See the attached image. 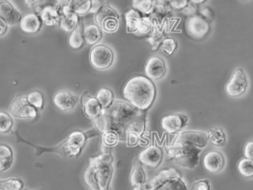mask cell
I'll use <instances>...</instances> for the list:
<instances>
[{
	"label": "cell",
	"instance_id": "obj_1",
	"mask_svg": "<svg viewBox=\"0 0 253 190\" xmlns=\"http://www.w3.org/2000/svg\"><path fill=\"white\" fill-rule=\"evenodd\" d=\"M144 115L145 111L138 110L125 101L115 100L109 107L103 108L102 113L93 120L100 132L115 131L120 136L122 133L126 134L128 126Z\"/></svg>",
	"mask_w": 253,
	"mask_h": 190
},
{
	"label": "cell",
	"instance_id": "obj_2",
	"mask_svg": "<svg viewBox=\"0 0 253 190\" xmlns=\"http://www.w3.org/2000/svg\"><path fill=\"white\" fill-rule=\"evenodd\" d=\"M156 89L153 82L142 75L130 77L123 87L124 98L134 108L146 111L154 102Z\"/></svg>",
	"mask_w": 253,
	"mask_h": 190
},
{
	"label": "cell",
	"instance_id": "obj_3",
	"mask_svg": "<svg viewBox=\"0 0 253 190\" xmlns=\"http://www.w3.org/2000/svg\"><path fill=\"white\" fill-rule=\"evenodd\" d=\"M112 156L102 154L90 160L85 179L91 190H108L112 176Z\"/></svg>",
	"mask_w": 253,
	"mask_h": 190
},
{
	"label": "cell",
	"instance_id": "obj_4",
	"mask_svg": "<svg viewBox=\"0 0 253 190\" xmlns=\"http://www.w3.org/2000/svg\"><path fill=\"white\" fill-rule=\"evenodd\" d=\"M168 155L173 157L176 162L186 168L193 169L199 162V155L201 148L190 143H174L166 146Z\"/></svg>",
	"mask_w": 253,
	"mask_h": 190
},
{
	"label": "cell",
	"instance_id": "obj_5",
	"mask_svg": "<svg viewBox=\"0 0 253 190\" xmlns=\"http://www.w3.org/2000/svg\"><path fill=\"white\" fill-rule=\"evenodd\" d=\"M97 26L106 33H114L119 28V15L110 5H103L95 13Z\"/></svg>",
	"mask_w": 253,
	"mask_h": 190
},
{
	"label": "cell",
	"instance_id": "obj_6",
	"mask_svg": "<svg viewBox=\"0 0 253 190\" xmlns=\"http://www.w3.org/2000/svg\"><path fill=\"white\" fill-rule=\"evenodd\" d=\"M91 65L99 70L109 68L114 61V53L112 49L105 45L95 46L89 54Z\"/></svg>",
	"mask_w": 253,
	"mask_h": 190
},
{
	"label": "cell",
	"instance_id": "obj_7",
	"mask_svg": "<svg viewBox=\"0 0 253 190\" xmlns=\"http://www.w3.org/2000/svg\"><path fill=\"white\" fill-rule=\"evenodd\" d=\"M9 114L20 119H35L38 116L37 109L29 103L27 96L24 95H19L13 100Z\"/></svg>",
	"mask_w": 253,
	"mask_h": 190
},
{
	"label": "cell",
	"instance_id": "obj_8",
	"mask_svg": "<svg viewBox=\"0 0 253 190\" xmlns=\"http://www.w3.org/2000/svg\"><path fill=\"white\" fill-rule=\"evenodd\" d=\"M185 28L187 34L191 38L195 40H202L208 35L210 31V24L203 17L196 15L187 20Z\"/></svg>",
	"mask_w": 253,
	"mask_h": 190
},
{
	"label": "cell",
	"instance_id": "obj_9",
	"mask_svg": "<svg viewBox=\"0 0 253 190\" xmlns=\"http://www.w3.org/2000/svg\"><path fill=\"white\" fill-rule=\"evenodd\" d=\"M247 88V79L241 68L236 69L231 75L229 81L225 84V92L230 97L242 95Z\"/></svg>",
	"mask_w": 253,
	"mask_h": 190
},
{
	"label": "cell",
	"instance_id": "obj_10",
	"mask_svg": "<svg viewBox=\"0 0 253 190\" xmlns=\"http://www.w3.org/2000/svg\"><path fill=\"white\" fill-rule=\"evenodd\" d=\"M208 135L199 131H184L180 133L173 141L174 143H190L199 148H203L208 143Z\"/></svg>",
	"mask_w": 253,
	"mask_h": 190
},
{
	"label": "cell",
	"instance_id": "obj_11",
	"mask_svg": "<svg viewBox=\"0 0 253 190\" xmlns=\"http://www.w3.org/2000/svg\"><path fill=\"white\" fill-rule=\"evenodd\" d=\"M162 149L156 145H150L138 154V161L146 166L157 167L162 160Z\"/></svg>",
	"mask_w": 253,
	"mask_h": 190
},
{
	"label": "cell",
	"instance_id": "obj_12",
	"mask_svg": "<svg viewBox=\"0 0 253 190\" xmlns=\"http://www.w3.org/2000/svg\"><path fill=\"white\" fill-rule=\"evenodd\" d=\"M144 72L146 74V77L150 80H156L160 79L164 76L166 72V66L164 61L157 56H151L146 61Z\"/></svg>",
	"mask_w": 253,
	"mask_h": 190
},
{
	"label": "cell",
	"instance_id": "obj_13",
	"mask_svg": "<svg viewBox=\"0 0 253 190\" xmlns=\"http://www.w3.org/2000/svg\"><path fill=\"white\" fill-rule=\"evenodd\" d=\"M188 123V118L184 115H169L161 120L162 129L168 134L178 133Z\"/></svg>",
	"mask_w": 253,
	"mask_h": 190
},
{
	"label": "cell",
	"instance_id": "obj_14",
	"mask_svg": "<svg viewBox=\"0 0 253 190\" xmlns=\"http://www.w3.org/2000/svg\"><path fill=\"white\" fill-rule=\"evenodd\" d=\"M174 176H180L179 171H177L175 168H169L165 169L159 172V174L155 177H153L149 182L144 183L138 188H134V190H156L158 187H160L166 180H168L171 177Z\"/></svg>",
	"mask_w": 253,
	"mask_h": 190
},
{
	"label": "cell",
	"instance_id": "obj_15",
	"mask_svg": "<svg viewBox=\"0 0 253 190\" xmlns=\"http://www.w3.org/2000/svg\"><path fill=\"white\" fill-rule=\"evenodd\" d=\"M79 24V16L71 11L68 6L61 8L59 27L65 32L74 31Z\"/></svg>",
	"mask_w": 253,
	"mask_h": 190
},
{
	"label": "cell",
	"instance_id": "obj_16",
	"mask_svg": "<svg viewBox=\"0 0 253 190\" xmlns=\"http://www.w3.org/2000/svg\"><path fill=\"white\" fill-rule=\"evenodd\" d=\"M52 100L53 104L62 111H68L73 109L78 102V98L67 91H59L55 93Z\"/></svg>",
	"mask_w": 253,
	"mask_h": 190
},
{
	"label": "cell",
	"instance_id": "obj_17",
	"mask_svg": "<svg viewBox=\"0 0 253 190\" xmlns=\"http://www.w3.org/2000/svg\"><path fill=\"white\" fill-rule=\"evenodd\" d=\"M42 20L41 18L35 14H27L20 20V28L26 34H35L39 32L42 28Z\"/></svg>",
	"mask_w": 253,
	"mask_h": 190
},
{
	"label": "cell",
	"instance_id": "obj_18",
	"mask_svg": "<svg viewBox=\"0 0 253 190\" xmlns=\"http://www.w3.org/2000/svg\"><path fill=\"white\" fill-rule=\"evenodd\" d=\"M0 18H2L7 25H14L21 20V14L14 8V6L7 0H0Z\"/></svg>",
	"mask_w": 253,
	"mask_h": 190
},
{
	"label": "cell",
	"instance_id": "obj_19",
	"mask_svg": "<svg viewBox=\"0 0 253 190\" xmlns=\"http://www.w3.org/2000/svg\"><path fill=\"white\" fill-rule=\"evenodd\" d=\"M203 163L205 168L210 172H217L223 167L224 158L218 151H210L204 156Z\"/></svg>",
	"mask_w": 253,
	"mask_h": 190
},
{
	"label": "cell",
	"instance_id": "obj_20",
	"mask_svg": "<svg viewBox=\"0 0 253 190\" xmlns=\"http://www.w3.org/2000/svg\"><path fill=\"white\" fill-rule=\"evenodd\" d=\"M82 106H83L85 115L92 120L98 117L103 110V107L101 106L97 98L88 96V95H84L82 97Z\"/></svg>",
	"mask_w": 253,
	"mask_h": 190
},
{
	"label": "cell",
	"instance_id": "obj_21",
	"mask_svg": "<svg viewBox=\"0 0 253 190\" xmlns=\"http://www.w3.org/2000/svg\"><path fill=\"white\" fill-rule=\"evenodd\" d=\"M41 20L44 25L49 27L59 26L60 12L57 6L48 5L43 7L41 11Z\"/></svg>",
	"mask_w": 253,
	"mask_h": 190
},
{
	"label": "cell",
	"instance_id": "obj_22",
	"mask_svg": "<svg viewBox=\"0 0 253 190\" xmlns=\"http://www.w3.org/2000/svg\"><path fill=\"white\" fill-rule=\"evenodd\" d=\"M86 137L81 132L72 133L66 142V150L69 155H77L80 153L82 146L84 145Z\"/></svg>",
	"mask_w": 253,
	"mask_h": 190
},
{
	"label": "cell",
	"instance_id": "obj_23",
	"mask_svg": "<svg viewBox=\"0 0 253 190\" xmlns=\"http://www.w3.org/2000/svg\"><path fill=\"white\" fill-rule=\"evenodd\" d=\"M84 41L89 45H95L102 38V30L97 25H88L83 29Z\"/></svg>",
	"mask_w": 253,
	"mask_h": 190
},
{
	"label": "cell",
	"instance_id": "obj_24",
	"mask_svg": "<svg viewBox=\"0 0 253 190\" xmlns=\"http://www.w3.org/2000/svg\"><path fill=\"white\" fill-rule=\"evenodd\" d=\"M125 19L126 23V31L128 33L137 32V28L141 19L140 13L134 9H130L125 14Z\"/></svg>",
	"mask_w": 253,
	"mask_h": 190
},
{
	"label": "cell",
	"instance_id": "obj_25",
	"mask_svg": "<svg viewBox=\"0 0 253 190\" xmlns=\"http://www.w3.org/2000/svg\"><path fill=\"white\" fill-rule=\"evenodd\" d=\"M145 180H146L145 172H144L140 162L138 161V163L134 164V167L130 174V184L133 187V189L138 188L145 183Z\"/></svg>",
	"mask_w": 253,
	"mask_h": 190
},
{
	"label": "cell",
	"instance_id": "obj_26",
	"mask_svg": "<svg viewBox=\"0 0 253 190\" xmlns=\"http://www.w3.org/2000/svg\"><path fill=\"white\" fill-rule=\"evenodd\" d=\"M13 161V152L10 146L0 144V171L9 169Z\"/></svg>",
	"mask_w": 253,
	"mask_h": 190
},
{
	"label": "cell",
	"instance_id": "obj_27",
	"mask_svg": "<svg viewBox=\"0 0 253 190\" xmlns=\"http://www.w3.org/2000/svg\"><path fill=\"white\" fill-rule=\"evenodd\" d=\"M71 11L79 15H85L90 12L91 0H70L67 5Z\"/></svg>",
	"mask_w": 253,
	"mask_h": 190
},
{
	"label": "cell",
	"instance_id": "obj_28",
	"mask_svg": "<svg viewBox=\"0 0 253 190\" xmlns=\"http://www.w3.org/2000/svg\"><path fill=\"white\" fill-rule=\"evenodd\" d=\"M156 190H188V188L182 181L181 176H174L166 180Z\"/></svg>",
	"mask_w": 253,
	"mask_h": 190
},
{
	"label": "cell",
	"instance_id": "obj_29",
	"mask_svg": "<svg viewBox=\"0 0 253 190\" xmlns=\"http://www.w3.org/2000/svg\"><path fill=\"white\" fill-rule=\"evenodd\" d=\"M84 42L85 41H84V37H83L82 27L80 25H78L77 28L71 32V35L69 36V39H68V44L72 48L77 49V48H82V46L84 45Z\"/></svg>",
	"mask_w": 253,
	"mask_h": 190
},
{
	"label": "cell",
	"instance_id": "obj_30",
	"mask_svg": "<svg viewBox=\"0 0 253 190\" xmlns=\"http://www.w3.org/2000/svg\"><path fill=\"white\" fill-rule=\"evenodd\" d=\"M132 7L134 10L149 15L154 11L153 0H132Z\"/></svg>",
	"mask_w": 253,
	"mask_h": 190
},
{
	"label": "cell",
	"instance_id": "obj_31",
	"mask_svg": "<svg viewBox=\"0 0 253 190\" xmlns=\"http://www.w3.org/2000/svg\"><path fill=\"white\" fill-rule=\"evenodd\" d=\"M208 140L212 144L217 145V146H223L226 142L225 135H224L223 131L220 129H217V128L211 130V132L208 135Z\"/></svg>",
	"mask_w": 253,
	"mask_h": 190
},
{
	"label": "cell",
	"instance_id": "obj_32",
	"mask_svg": "<svg viewBox=\"0 0 253 190\" xmlns=\"http://www.w3.org/2000/svg\"><path fill=\"white\" fill-rule=\"evenodd\" d=\"M96 98H97V100L99 101V103L101 104V106L103 108L109 107L112 104V102L114 101L113 92L108 88H101L97 92Z\"/></svg>",
	"mask_w": 253,
	"mask_h": 190
},
{
	"label": "cell",
	"instance_id": "obj_33",
	"mask_svg": "<svg viewBox=\"0 0 253 190\" xmlns=\"http://www.w3.org/2000/svg\"><path fill=\"white\" fill-rule=\"evenodd\" d=\"M23 181L18 178L0 180V190H23Z\"/></svg>",
	"mask_w": 253,
	"mask_h": 190
},
{
	"label": "cell",
	"instance_id": "obj_34",
	"mask_svg": "<svg viewBox=\"0 0 253 190\" xmlns=\"http://www.w3.org/2000/svg\"><path fill=\"white\" fill-rule=\"evenodd\" d=\"M237 169L239 173L245 177L253 176V160L249 158H242L238 161Z\"/></svg>",
	"mask_w": 253,
	"mask_h": 190
},
{
	"label": "cell",
	"instance_id": "obj_35",
	"mask_svg": "<svg viewBox=\"0 0 253 190\" xmlns=\"http://www.w3.org/2000/svg\"><path fill=\"white\" fill-rule=\"evenodd\" d=\"M29 103L38 110L43 108V97L40 91H33L27 95Z\"/></svg>",
	"mask_w": 253,
	"mask_h": 190
},
{
	"label": "cell",
	"instance_id": "obj_36",
	"mask_svg": "<svg viewBox=\"0 0 253 190\" xmlns=\"http://www.w3.org/2000/svg\"><path fill=\"white\" fill-rule=\"evenodd\" d=\"M163 41V34L161 33V29L159 25H155L153 28V33L151 37L148 39L149 44L152 46V49H157L158 47H160L161 43Z\"/></svg>",
	"mask_w": 253,
	"mask_h": 190
},
{
	"label": "cell",
	"instance_id": "obj_37",
	"mask_svg": "<svg viewBox=\"0 0 253 190\" xmlns=\"http://www.w3.org/2000/svg\"><path fill=\"white\" fill-rule=\"evenodd\" d=\"M120 136L115 131H106L103 133L102 142L107 146H115L119 142Z\"/></svg>",
	"mask_w": 253,
	"mask_h": 190
},
{
	"label": "cell",
	"instance_id": "obj_38",
	"mask_svg": "<svg viewBox=\"0 0 253 190\" xmlns=\"http://www.w3.org/2000/svg\"><path fill=\"white\" fill-rule=\"evenodd\" d=\"M13 126L10 114L0 111V133H8Z\"/></svg>",
	"mask_w": 253,
	"mask_h": 190
},
{
	"label": "cell",
	"instance_id": "obj_39",
	"mask_svg": "<svg viewBox=\"0 0 253 190\" xmlns=\"http://www.w3.org/2000/svg\"><path fill=\"white\" fill-rule=\"evenodd\" d=\"M160 48L165 54L171 55L177 48V42L173 38H165L160 45Z\"/></svg>",
	"mask_w": 253,
	"mask_h": 190
},
{
	"label": "cell",
	"instance_id": "obj_40",
	"mask_svg": "<svg viewBox=\"0 0 253 190\" xmlns=\"http://www.w3.org/2000/svg\"><path fill=\"white\" fill-rule=\"evenodd\" d=\"M153 28H154L153 19H151L150 17H141L138 28H137V32L140 34H147Z\"/></svg>",
	"mask_w": 253,
	"mask_h": 190
},
{
	"label": "cell",
	"instance_id": "obj_41",
	"mask_svg": "<svg viewBox=\"0 0 253 190\" xmlns=\"http://www.w3.org/2000/svg\"><path fill=\"white\" fill-rule=\"evenodd\" d=\"M192 190H211V186L208 180H200L193 185Z\"/></svg>",
	"mask_w": 253,
	"mask_h": 190
},
{
	"label": "cell",
	"instance_id": "obj_42",
	"mask_svg": "<svg viewBox=\"0 0 253 190\" xmlns=\"http://www.w3.org/2000/svg\"><path fill=\"white\" fill-rule=\"evenodd\" d=\"M244 155L246 158L253 160V141L246 142L244 145Z\"/></svg>",
	"mask_w": 253,
	"mask_h": 190
},
{
	"label": "cell",
	"instance_id": "obj_43",
	"mask_svg": "<svg viewBox=\"0 0 253 190\" xmlns=\"http://www.w3.org/2000/svg\"><path fill=\"white\" fill-rule=\"evenodd\" d=\"M188 5V0H170L171 8L175 9H183Z\"/></svg>",
	"mask_w": 253,
	"mask_h": 190
},
{
	"label": "cell",
	"instance_id": "obj_44",
	"mask_svg": "<svg viewBox=\"0 0 253 190\" xmlns=\"http://www.w3.org/2000/svg\"><path fill=\"white\" fill-rule=\"evenodd\" d=\"M102 6H103V1L102 0H91L90 12L91 13H96Z\"/></svg>",
	"mask_w": 253,
	"mask_h": 190
},
{
	"label": "cell",
	"instance_id": "obj_45",
	"mask_svg": "<svg viewBox=\"0 0 253 190\" xmlns=\"http://www.w3.org/2000/svg\"><path fill=\"white\" fill-rule=\"evenodd\" d=\"M7 28H8L7 23H6L2 18H0V36L4 35V34L6 33Z\"/></svg>",
	"mask_w": 253,
	"mask_h": 190
},
{
	"label": "cell",
	"instance_id": "obj_46",
	"mask_svg": "<svg viewBox=\"0 0 253 190\" xmlns=\"http://www.w3.org/2000/svg\"><path fill=\"white\" fill-rule=\"evenodd\" d=\"M25 1V4L30 7V8H33L34 6H37L38 4L42 3L43 0H24Z\"/></svg>",
	"mask_w": 253,
	"mask_h": 190
},
{
	"label": "cell",
	"instance_id": "obj_47",
	"mask_svg": "<svg viewBox=\"0 0 253 190\" xmlns=\"http://www.w3.org/2000/svg\"><path fill=\"white\" fill-rule=\"evenodd\" d=\"M202 13L207 17V18H212V12L211 10L209 8V7H205L203 10H202Z\"/></svg>",
	"mask_w": 253,
	"mask_h": 190
},
{
	"label": "cell",
	"instance_id": "obj_48",
	"mask_svg": "<svg viewBox=\"0 0 253 190\" xmlns=\"http://www.w3.org/2000/svg\"><path fill=\"white\" fill-rule=\"evenodd\" d=\"M69 1L70 0H56V6L63 8L69 4Z\"/></svg>",
	"mask_w": 253,
	"mask_h": 190
},
{
	"label": "cell",
	"instance_id": "obj_49",
	"mask_svg": "<svg viewBox=\"0 0 253 190\" xmlns=\"http://www.w3.org/2000/svg\"><path fill=\"white\" fill-rule=\"evenodd\" d=\"M191 1L195 4H200V3H204L206 0H191Z\"/></svg>",
	"mask_w": 253,
	"mask_h": 190
},
{
	"label": "cell",
	"instance_id": "obj_50",
	"mask_svg": "<svg viewBox=\"0 0 253 190\" xmlns=\"http://www.w3.org/2000/svg\"><path fill=\"white\" fill-rule=\"evenodd\" d=\"M133 190H134V189H133Z\"/></svg>",
	"mask_w": 253,
	"mask_h": 190
}]
</instances>
